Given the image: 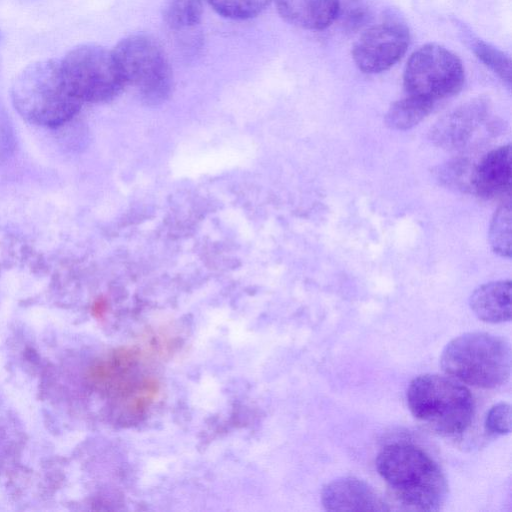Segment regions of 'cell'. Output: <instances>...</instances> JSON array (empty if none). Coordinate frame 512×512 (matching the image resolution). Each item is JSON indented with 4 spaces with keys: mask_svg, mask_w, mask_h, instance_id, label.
<instances>
[{
    "mask_svg": "<svg viewBox=\"0 0 512 512\" xmlns=\"http://www.w3.org/2000/svg\"><path fill=\"white\" fill-rule=\"evenodd\" d=\"M379 475L406 508L437 511L448 485L438 464L421 448L407 443L385 446L376 459Z\"/></svg>",
    "mask_w": 512,
    "mask_h": 512,
    "instance_id": "1",
    "label": "cell"
},
{
    "mask_svg": "<svg viewBox=\"0 0 512 512\" xmlns=\"http://www.w3.org/2000/svg\"><path fill=\"white\" fill-rule=\"evenodd\" d=\"M11 99L25 120L45 127L68 122L82 104L69 89L61 62L56 59L36 61L25 67L12 84Z\"/></svg>",
    "mask_w": 512,
    "mask_h": 512,
    "instance_id": "2",
    "label": "cell"
},
{
    "mask_svg": "<svg viewBox=\"0 0 512 512\" xmlns=\"http://www.w3.org/2000/svg\"><path fill=\"white\" fill-rule=\"evenodd\" d=\"M406 400L412 415L440 435L464 432L474 414L470 391L451 376L424 374L415 377L407 388Z\"/></svg>",
    "mask_w": 512,
    "mask_h": 512,
    "instance_id": "3",
    "label": "cell"
},
{
    "mask_svg": "<svg viewBox=\"0 0 512 512\" xmlns=\"http://www.w3.org/2000/svg\"><path fill=\"white\" fill-rule=\"evenodd\" d=\"M440 363L445 373L459 381L494 389L509 379L511 352L509 344L498 336L469 332L445 346Z\"/></svg>",
    "mask_w": 512,
    "mask_h": 512,
    "instance_id": "4",
    "label": "cell"
},
{
    "mask_svg": "<svg viewBox=\"0 0 512 512\" xmlns=\"http://www.w3.org/2000/svg\"><path fill=\"white\" fill-rule=\"evenodd\" d=\"M139 353L120 348L97 359L88 370V380L104 393L128 418L143 416L155 400L158 383L138 372Z\"/></svg>",
    "mask_w": 512,
    "mask_h": 512,
    "instance_id": "5",
    "label": "cell"
},
{
    "mask_svg": "<svg viewBox=\"0 0 512 512\" xmlns=\"http://www.w3.org/2000/svg\"><path fill=\"white\" fill-rule=\"evenodd\" d=\"M123 84L137 88L149 102L164 100L173 83L172 69L159 42L138 33L120 40L112 50Z\"/></svg>",
    "mask_w": 512,
    "mask_h": 512,
    "instance_id": "6",
    "label": "cell"
},
{
    "mask_svg": "<svg viewBox=\"0 0 512 512\" xmlns=\"http://www.w3.org/2000/svg\"><path fill=\"white\" fill-rule=\"evenodd\" d=\"M465 74L460 59L438 44H426L412 53L403 74L408 95L435 102L457 94Z\"/></svg>",
    "mask_w": 512,
    "mask_h": 512,
    "instance_id": "7",
    "label": "cell"
},
{
    "mask_svg": "<svg viewBox=\"0 0 512 512\" xmlns=\"http://www.w3.org/2000/svg\"><path fill=\"white\" fill-rule=\"evenodd\" d=\"M60 62L69 89L82 102L109 100L124 86L112 51L100 45H78Z\"/></svg>",
    "mask_w": 512,
    "mask_h": 512,
    "instance_id": "8",
    "label": "cell"
},
{
    "mask_svg": "<svg viewBox=\"0 0 512 512\" xmlns=\"http://www.w3.org/2000/svg\"><path fill=\"white\" fill-rule=\"evenodd\" d=\"M409 43L408 28L399 21L389 20L366 30L354 44L352 57L362 72L381 73L401 59Z\"/></svg>",
    "mask_w": 512,
    "mask_h": 512,
    "instance_id": "9",
    "label": "cell"
},
{
    "mask_svg": "<svg viewBox=\"0 0 512 512\" xmlns=\"http://www.w3.org/2000/svg\"><path fill=\"white\" fill-rule=\"evenodd\" d=\"M490 113L486 99L470 100L441 117L431 127L429 139L443 149L461 148L470 141L477 128L488 120Z\"/></svg>",
    "mask_w": 512,
    "mask_h": 512,
    "instance_id": "10",
    "label": "cell"
},
{
    "mask_svg": "<svg viewBox=\"0 0 512 512\" xmlns=\"http://www.w3.org/2000/svg\"><path fill=\"white\" fill-rule=\"evenodd\" d=\"M321 500L329 511L389 510L371 486L355 477H341L327 483L322 489Z\"/></svg>",
    "mask_w": 512,
    "mask_h": 512,
    "instance_id": "11",
    "label": "cell"
},
{
    "mask_svg": "<svg viewBox=\"0 0 512 512\" xmlns=\"http://www.w3.org/2000/svg\"><path fill=\"white\" fill-rule=\"evenodd\" d=\"M279 15L296 27L319 31L339 16L340 0H275Z\"/></svg>",
    "mask_w": 512,
    "mask_h": 512,
    "instance_id": "12",
    "label": "cell"
},
{
    "mask_svg": "<svg viewBox=\"0 0 512 512\" xmlns=\"http://www.w3.org/2000/svg\"><path fill=\"white\" fill-rule=\"evenodd\" d=\"M511 146H501L487 153L475 167L474 194L494 198L510 191Z\"/></svg>",
    "mask_w": 512,
    "mask_h": 512,
    "instance_id": "13",
    "label": "cell"
},
{
    "mask_svg": "<svg viewBox=\"0 0 512 512\" xmlns=\"http://www.w3.org/2000/svg\"><path fill=\"white\" fill-rule=\"evenodd\" d=\"M470 308L480 320L502 323L511 319V281L501 280L476 288L469 299Z\"/></svg>",
    "mask_w": 512,
    "mask_h": 512,
    "instance_id": "14",
    "label": "cell"
},
{
    "mask_svg": "<svg viewBox=\"0 0 512 512\" xmlns=\"http://www.w3.org/2000/svg\"><path fill=\"white\" fill-rule=\"evenodd\" d=\"M434 102L417 96L407 95L389 107L385 124L393 130H408L419 124L433 109Z\"/></svg>",
    "mask_w": 512,
    "mask_h": 512,
    "instance_id": "15",
    "label": "cell"
},
{
    "mask_svg": "<svg viewBox=\"0 0 512 512\" xmlns=\"http://www.w3.org/2000/svg\"><path fill=\"white\" fill-rule=\"evenodd\" d=\"M475 167L468 159L457 158L438 165L434 175L444 187L474 194Z\"/></svg>",
    "mask_w": 512,
    "mask_h": 512,
    "instance_id": "16",
    "label": "cell"
},
{
    "mask_svg": "<svg viewBox=\"0 0 512 512\" xmlns=\"http://www.w3.org/2000/svg\"><path fill=\"white\" fill-rule=\"evenodd\" d=\"M164 21L175 32L194 29L201 22L203 0H167Z\"/></svg>",
    "mask_w": 512,
    "mask_h": 512,
    "instance_id": "17",
    "label": "cell"
},
{
    "mask_svg": "<svg viewBox=\"0 0 512 512\" xmlns=\"http://www.w3.org/2000/svg\"><path fill=\"white\" fill-rule=\"evenodd\" d=\"M511 205L506 203L500 206L490 222L489 242L494 253L501 257L511 256Z\"/></svg>",
    "mask_w": 512,
    "mask_h": 512,
    "instance_id": "18",
    "label": "cell"
},
{
    "mask_svg": "<svg viewBox=\"0 0 512 512\" xmlns=\"http://www.w3.org/2000/svg\"><path fill=\"white\" fill-rule=\"evenodd\" d=\"M273 0H208L212 8L221 16L246 20L261 14Z\"/></svg>",
    "mask_w": 512,
    "mask_h": 512,
    "instance_id": "19",
    "label": "cell"
},
{
    "mask_svg": "<svg viewBox=\"0 0 512 512\" xmlns=\"http://www.w3.org/2000/svg\"><path fill=\"white\" fill-rule=\"evenodd\" d=\"M472 49L476 56L507 85L511 84V60L503 51L482 40H475Z\"/></svg>",
    "mask_w": 512,
    "mask_h": 512,
    "instance_id": "20",
    "label": "cell"
},
{
    "mask_svg": "<svg viewBox=\"0 0 512 512\" xmlns=\"http://www.w3.org/2000/svg\"><path fill=\"white\" fill-rule=\"evenodd\" d=\"M485 430L490 435H505L511 428V408L500 402L490 408L485 419Z\"/></svg>",
    "mask_w": 512,
    "mask_h": 512,
    "instance_id": "21",
    "label": "cell"
},
{
    "mask_svg": "<svg viewBox=\"0 0 512 512\" xmlns=\"http://www.w3.org/2000/svg\"><path fill=\"white\" fill-rule=\"evenodd\" d=\"M366 18V13L361 4L357 2L349 3L343 16L344 23L352 29L359 27Z\"/></svg>",
    "mask_w": 512,
    "mask_h": 512,
    "instance_id": "22",
    "label": "cell"
},
{
    "mask_svg": "<svg viewBox=\"0 0 512 512\" xmlns=\"http://www.w3.org/2000/svg\"><path fill=\"white\" fill-rule=\"evenodd\" d=\"M105 311V303L103 301H98L93 306V313L96 316H101Z\"/></svg>",
    "mask_w": 512,
    "mask_h": 512,
    "instance_id": "23",
    "label": "cell"
}]
</instances>
